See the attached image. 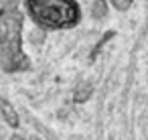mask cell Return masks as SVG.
<instances>
[{"mask_svg": "<svg viewBox=\"0 0 148 140\" xmlns=\"http://www.w3.org/2000/svg\"><path fill=\"white\" fill-rule=\"evenodd\" d=\"M23 8L16 0H4L0 4V69L8 75L33 69V63L23 49Z\"/></svg>", "mask_w": 148, "mask_h": 140, "instance_id": "6da1fadb", "label": "cell"}, {"mask_svg": "<svg viewBox=\"0 0 148 140\" xmlns=\"http://www.w3.org/2000/svg\"><path fill=\"white\" fill-rule=\"evenodd\" d=\"M25 12L45 33L71 31L83 19L77 0H25Z\"/></svg>", "mask_w": 148, "mask_h": 140, "instance_id": "7a4b0ae2", "label": "cell"}, {"mask_svg": "<svg viewBox=\"0 0 148 140\" xmlns=\"http://www.w3.org/2000/svg\"><path fill=\"white\" fill-rule=\"evenodd\" d=\"M0 118H2V122L12 128V130H18L21 128V116L16 112V108L12 106V102L4 95H0Z\"/></svg>", "mask_w": 148, "mask_h": 140, "instance_id": "3957f363", "label": "cell"}, {"mask_svg": "<svg viewBox=\"0 0 148 140\" xmlns=\"http://www.w3.org/2000/svg\"><path fill=\"white\" fill-rule=\"evenodd\" d=\"M91 95H93V85H91V83H87V81H81V83L73 89L71 100H73V104L81 106V104H87Z\"/></svg>", "mask_w": 148, "mask_h": 140, "instance_id": "277c9868", "label": "cell"}, {"mask_svg": "<svg viewBox=\"0 0 148 140\" xmlns=\"http://www.w3.org/2000/svg\"><path fill=\"white\" fill-rule=\"evenodd\" d=\"M116 35H118V31H116V29H110V31H106V33H103V37H101V39L95 43V47L89 51V61H91V63L97 59V55H99V51L106 47V43H108V41H112Z\"/></svg>", "mask_w": 148, "mask_h": 140, "instance_id": "5b68a950", "label": "cell"}, {"mask_svg": "<svg viewBox=\"0 0 148 140\" xmlns=\"http://www.w3.org/2000/svg\"><path fill=\"white\" fill-rule=\"evenodd\" d=\"M89 12H91V16L95 21H103L108 16V12H110V2H108V0H93Z\"/></svg>", "mask_w": 148, "mask_h": 140, "instance_id": "8992f818", "label": "cell"}, {"mask_svg": "<svg viewBox=\"0 0 148 140\" xmlns=\"http://www.w3.org/2000/svg\"><path fill=\"white\" fill-rule=\"evenodd\" d=\"M108 2H110V6H112L114 10H118V12H126V10L132 8V4L136 2V0H108Z\"/></svg>", "mask_w": 148, "mask_h": 140, "instance_id": "52a82bcc", "label": "cell"}]
</instances>
